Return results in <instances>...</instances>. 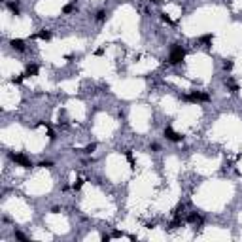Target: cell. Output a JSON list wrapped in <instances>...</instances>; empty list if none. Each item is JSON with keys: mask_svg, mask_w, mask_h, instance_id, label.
Wrapping results in <instances>:
<instances>
[{"mask_svg": "<svg viewBox=\"0 0 242 242\" xmlns=\"http://www.w3.org/2000/svg\"><path fill=\"white\" fill-rule=\"evenodd\" d=\"M185 57V49L182 48V45H178V44H172V49H170V55H168V63L170 64H178V63H182Z\"/></svg>", "mask_w": 242, "mask_h": 242, "instance_id": "cell-1", "label": "cell"}, {"mask_svg": "<svg viewBox=\"0 0 242 242\" xmlns=\"http://www.w3.org/2000/svg\"><path fill=\"white\" fill-rule=\"evenodd\" d=\"M182 99L187 100V102H208L210 100V95H208V93H200V91H193L191 95H184Z\"/></svg>", "mask_w": 242, "mask_h": 242, "instance_id": "cell-2", "label": "cell"}, {"mask_svg": "<svg viewBox=\"0 0 242 242\" xmlns=\"http://www.w3.org/2000/svg\"><path fill=\"white\" fill-rule=\"evenodd\" d=\"M10 159H12L13 163L21 165L23 168H32V161H30L27 155H23V153H10Z\"/></svg>", "mask_w": 242, "mask_h": 242, "instance_id": "cell-3", "label": "cell"}, {"mask_svg": "<svg viewBox=\"0 0 242 242\" xmlns=\"http://www.w3.org/2000/svg\"><path fill=\"white\" fill-rule=\"evenodd\" d=\"M163 135H165V138H167V140H170V142H182V140H184V136L180 135V132H176L172 127H165Z\"/></svg>", "mask_w": 242, "mask_h": 242, "instance_id": "cell-4", "label": "cell"}, {"mask_svg": "<svg viewBox=\"0 0 242 242\" xmlns=\"http://www.w3.org/2000/svg\"><path fill=\"white\" fill-rule=\"evenodd\" d=\"M10 45H12L13 49H17V51H25V42L23 40H12Z\"/></svg>", "mask_w": 242, "mask_h": 242, "instance_id": "cell-5", "label": "cell"}, {"mask_svg": "<svg viewBox=\"0 0 242 242\" xmlns=\"http://www.w3.org/2000/svg\"><path fill=\"white\" fill-rule=\"evenodd\" d=\"M32 38H40V40H49V38H51V32H49V30H42V32L34 34Z\"/></svg>", "mask_w": 242, "mask_h": 242, "instance_id": "cell-6", "label": "cell"}, {"mask_svg": "<svg viewBox=\"0 0 242 242\" xmlns=\"http://www.w3.org/2000/svg\"><path fill=\"white\" fill-rule=\"evenodd\" d=\"M225 83H227V87H229V91L233 93V95H236V93H238V85H236V83H235L233 80H227V81H225Z\"/></svg>", "mask_w": 242, "mask_h": 242, "instance_id": "cell-7", "label": "cell"}, {"mask_svg": "<svg viewBox=\"0 0 242 242\" xmlns=\"http://www.w3.org/2000/svg\"><path fill=\"white\" fill-rule=\"evenodd\" d=\"M36 72H38V66H36V64H29L27 70H25V76H34Z\"/></svg>", "mask_w": 242, "mask_h": 242, "instance_id": "cell-8", "label": "cell"}, {"mask_svg": "<svg viewBox=\"0 0 242 242\" xmlns=\"http://www.w3.org/2000/svg\"><path fill=\"white\" fill-rule=\"evenodd\" d=\"M106 15H108L106 10H99V12H97V15H95V19H97V21H104Z\"/></svg>", "mask_w": 242, "mask_h": 242, "instance_id": "cell-9", "label": "cell"}, {"mask_svg": "<svg viewBox=\"0 0 242 242\" xmlns=\"http://www.w3.org/2000/svg\"><path fill=\"white\" fill-rule=\"evenodd\" d=\"M8 8L12 10V12H13L15 15H19V13H21V12H19V6H17V2H15V4H13V2H10V4H8Z\"/></svg>", "mask_w": 242, "mask_h": 242, "instance_id": "cell-10", "label": "cell"}, {"mask_svg": "<svg viewBox=\"0 0 242 242\" xmlns=\"http://www.w3.org/2000/svg\"><path fill=\"white\" fill-rule=\"evenodd\" d=\"M76 10V4H66V6L63 8V13H72Z\"/></svg>", "mask_w": 242, "mask_h": 242, "instance_id": "cell-11", "label": "cell"}, {"mask_svg": "<svg viewBox=\"0 0 242 242\" xmlns=\"http://www.w3.org/2000/svg\"><path fill=\"white\" fill-rule=\"evenodd\" d=\"M212 40H214V36H212V34H204V36H200V42H203V44H210Z\"/></svg>", "mask_w": 242, "mask_h": 242, "instance_id": "cell-12", "label": "cell"}, {"mask_svg": "<svg viewBox=\"0 0 242 242\" xmlns=\"http://www.w3.org/2000/svg\"><path fill=\"white\" fill-rule=\"evenodd\" d=\"M25 78H27V76H25V74H23V76H17V78H13V80H12V83H15V85H21Z\"/></svg>", "mask_w": 242, "mask_h": 242, "instance_id": "cell-13", "label": "cell"}, {"mask_svg": "<svg viewBox=\"0 0 242 242\" xmlns=\"http://www.w3.org/2000/svg\"><path fill=\"white\" fill-rule=\"evenodd\" d=\"M97 150V144H89V146H85V153H93Z\"/></svg>", "mask_w": 242, "mask_h": 242, "instance_id": "cell-14", "label": "cell"}, {"mask_svg": "<svg viewBox=\"0 0 242 242\" xmlns=\"http://www.w3.org/2000/svg\"><path fill=\"white\" fill-rule=\"evenodd\" d=\"M223 70H233V61H225L223 63Z\"/></svg>", "mask_w": 242, "mask_h": 242, "instance_id": "cell-15", "label": "cell"}, {"mask_svg": "<svg viewBox=\"0 0 242 242\" xmlns=\"http://www.w3.org/2000/svg\"><path fill=\"white\" fill-rule=\"evenodd\" d=\"M40 167H42V168H51V167H53V163H51V161H42V163H40Z\"/></svg>", "mask_w": 242, "mask_h": 242, "instance_id": "cell-16", "label": "cell"}, {"mask_svg": "<svg viewBox=\"0 0 242 242\" xmlns=\"http://www.w3.org/2000/svg\"><path fill=\"white\" fill-rule=\"evenodd\" d=\"M187 221H200V216H199V214H191V216L187 218Z\"/></svg>", "mask_w": 242, "mask_h": 242, "instance_id": "cell-17", "label": "cell"}, {"mask_svg": "<svg viewBox=\"0 0 242 242\" xmlns=\"http://www.w3.org/2000/svg\"><path fill=\"white\" fill-rule=\"evenodd\" d=\"M161 19H163V21L167 23V25H172V21H170V17H168L167 13H161Z\"/></svg>", "mask_w": 242, "mask_h": 242, "instance_id": "cell-18", "label": "cell"}, {"mask_svg": "<svg viewBox=\"0 0 242 242\" xmlns=\"http://www.w3.org/2000/svg\"><path fill=\"white\" fill-rule=\"evenodd\" d=\"M45 129H48V136H49V140H55V132L51 131V127L48 125V127H45Z\"/></svg>", "mask_w": 242, "mask_h": 242, "instance_id": "cell-19", "label": "cell"}, {"mask_svg": "<svg viewBox=\"0 0 242 242\" xmlns=\"http://www.w3.org/2000/svg\"><path fill=\"white\" fill-rule=\"evenodd\" d=\"M125 155H127V159H129V163H131V165H135V157H132V153H131V151H127Z\"/></svg>", "mask_w": 242, "mask_h": 242, "instance_id": "cell-20", "label": "cell"}, {"mask_svg": "<svg viewBox=\"0 0 242 242\" xmlns=\"http://www.w3.org/2000/svg\"><path fill=\"white\" fill-rule=\"evenodd\" d=\"M15 238H23V240H25L27 236H25V235L21 233V231H15Z\"/></svg>", "mask_w": 242, "mask_h": 242, "instance_id": "cell-21", "label": "cell"}, {"mask_svg": "<svg viewBox=\"0 0 242 242\" xmlns=\"http://www.w3.org/2000/svg\"><path fill=\"white\" fill-rule=\"evenodd\" d=\"M81 184H83V180H80V182H78V184H74V191H78V189L81 187Z\"/></svg>", "mask_w": 242, "mask_h": 242, "instance_id": "cell-22", "label": "cell"}, {"mask_svg": "<svg viewBox=\"0 0 242 242\" xmlns=\"http://www.w3.org/2000/svg\"><path fill=\"white\" fill-rule=\"evenodd\" d=\"M150 150H151V151H157V150H159V144H155V142H153L151 146H150Z\"/></svg>", "mask_w": 242, "mask_h": 242, "instance_id": "cell-23", "label": "cell"}, {"mask_svg": "<svg viewBox=\"0 0 242 242\" xmlns=\"http://www.w3.org/2000/svg\"><path fill=\"white\" fill-rule=\"evenodd\" d=\"M51 212H53V214H59L61 208H59V206H53V208H51Z\"/></svg>", "mask_w": 242, "mask_h": 242, "instance_id": "cell-24", "label": "cell"}, {"mask_svg": "<svg viewBox=\"0 0 242 242\" xmlns=\"http://www.w3.org/2000/svg\"><path fill=\"white\" fill-rule=\"evenodd\" d=\"M102 53H104V49H102V48H100V49H97V51H95V55H99V57H100V55H102Z\"/></svg>", "mask_w": 242, "mask_h": 242, "instance_id": "cell-25", "label": "cell"}, {"mask_svg": "<svg viewBox=\"0 0 242 242\" xmlns=\"http://www.w3.org/2000/svg\"><path fill=\"white\" fill-rule=\"evenodd\" d=\"M150 2H153V4H159V2H161V0H150Z\"/></svg>", "mask_w": 242, "mask_h": 242, "instance_id": "cell-26", "label": "cell"}]
</instances>
